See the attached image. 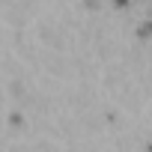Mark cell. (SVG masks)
<instances>
[]
</instances>
